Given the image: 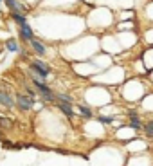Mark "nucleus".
<instances>
[{"instance_id":"1a4fd4ad","label":"nucleus","mask_w":153,"mask_h":166,"mask_svg":"<svg viewBox=\"0 0 153 166\" xmlns=\"http://www.w3.org/2000/svg\"><path fill=\"white\" fill-rule=\"evenodd\" d=\"M13 126V121L9 117H0V128H11Z\"/></svg>"},{"instance_id":"0eeeda50","label":"nucleus","mask_w":153,"mask_h":166,"mask_svg":"<svg viewBox=\"0 0 153 166\" xmlns=\"http://www.w3.org/2000/svg\"><path fill=\"white\" fill-rule=\"evenodd\" d=\"M31 47L34 49V52H36V54H45V47H43V45H41L38 40H34V38L31 40Z\"/></svg>"},{"instance_id":"20e7f679","label":"nucleus","mask_w":153,"mask_h":166,"mask_svg":"<svg viewBox=\"0 0 153 166\" xmlns=\"http://www.w3.org/2000/svg\"><path fill=\"white\" fill-rule=\"evenodd\" d=\"M20 36L23 38V40H27V42H31L32 38H34V34H32V29H31V25L27 24V22L20 25Z\"/></svg>"},{"instance_id":"9b49d317","label":"nucleus","mask_w":153,"mask_h":166,"mask_svg":"<svg viewBox=\"0 0 153 166\" xmlns=\"http://www.w3.org/2000/svg\"><path fill=\"white\" fill-rule=\"evenodd\" d=\"M144 134L150 135V137H153V121H150V123L144 124Z\"/></svg>"},{"instance_id":"f257e3e1","label":"nucleus","mask_w":153,"mask_h":166,"mask_svg":"<svg viewBox=\"0 0 153 166\" xmlns=\"http://www.w3.org/2000/svg\"><path fill=\"white\" fill-rule=\"evenodd\" d=\"M32 83H34V87L40 90L43 101H54V94H52V90L47 87V85H45V83L40 81V80H32Z\"/></svg>"},{"instance_id":"4468645a","label":"nucleus","mask_w":153,"mask_h":166,"mask_svg":"<svg viewBox=\"0 0 153 166\" xmlns=\"http://www.w3.org/2000/svg\"><path fill=\"white\" fill-rule=\"evenodd\" d=\"M13 18H15V20H16V22H18L20 25H22V24H25V18L22 16L20 13H13Z\"/></svg>"},{"instance_id":"423d86ee","label":"nucleus","mask_w":153,"mask_h":166,"mask_svg":"<svg viewBox=\"0 0 153 166\" xmlns=\"http://www.w3.org/2000/svg\"><path fill=\"white\" fill-rule=\"evenodd\" d=\"M0 103L6 105L7 108H11V107H15V99H13L7 92H2V90H0Z\"/></svg>"},{"instance_id":"ddd939ff","label":"nucleus","mask_w":153,"mask_h":166,"mask_svg":"<svg viewBox=\"0 0 153 166\" xmlns=\"http://www.w3.org/2000/svg\"><path fill=\"white\" fill-rule=\"evenodd\" d=\"M79 112H81V116H85V117H92V110L87 108V107H79Z\"/></svg>"},{"instance_id":"9d476101","label":"nucleus","mask_w":153,"mask_h":166,"mask_svg":"<svg viewBox=\"0 0 153 166\" xmlns=\"http://www.w3.org/2000/svg\"><path fill=\"white\" fill-rule=\"evenodd\" d=\"M128 126H132L133 130H139L141 128V121H139V117H130V124Z\"/></svg>"},{"instance_id":"a211bd4d","label":"nucleus","mask_w":153,"mask_h":166,"mask_svg":"<svg viewBox=\"0 0 153 166\" xmlns=\"http://www.w3.org/2000/svg\"><path fill=\"white\" fill-rule=\"evenodd\" d=\"M0 2H2V0H0Z\"/></svg>"},{"instance_id":"2eb2a0df","label":"nucleus","mask_w":153,"mask_h":166,"mask_svg":"<svg viewBox=\"0 0 153 166\" xmlns=\"http://www.w3.org/2000/svg\"><path fill=\"white\" fill-rule=\"evenodd\" d=\"M2 145H4V148H20L18 145H13V143H9V141H4Z\"/></svg>"},{"instance_id":"6e6552de","label":"nucleus","mask_w":153,"mask_h":166,"mask_svg":"<svg viewBox=\"0 0 153 166\" xmlns=\"http://www.w3.org/2000/svg\"><path fill=\"white\" fill-rule=\"evenodd\" d=\"M6 47H7L11 52H18V51H20V47H18V43H16L15 38H9V40L6 42Z\"/></svg>"},{"instance_id":"f8f14e48","label":"nucleus","mask_w":153,"mask_h":166,"mask_svg":"<svg viewBox=\"0 0 153 166\" xmlns=\"http://www.w3.org/2000/svg\"><path fill=\"white\" fill-rule=\"evenodd\" d=\"M58 101H63V103H70L72 105V98H69L67 94H58Z\"/></svg>"},{"instance_id":"f03ea898","label":"nucleus","mask_w":153,"mask_h":166,"mask_svg":"<svg viewBox=\"0 0 153 166\" xmlns=\"http://www.w3.org/2000/svg\"><path fill=\"white\" fill-rule=\"evenodd\" d=\"M31 71H32L34 74H38V76H41V78H45L47 74H51L49 65H47V63H43V62H40V60H34V62H32Z\"/></svg>"},{"instance_id":"dca6fc26","label":"nucleus","mask_w":153,"mask_h":166,"mask_svg":"<svg viewBox=\"0 0 153 166\" xmlns=\"http://www.w3.org/2000/svg\"><path fill=\"white\" fill-rule=\"evenodd\" d=\"M99 121H101V123H112L113 117H112V116H110V117H104V116H101V117H99Z\"/></svg>"},{"instance_id":"39448f33","label":"nucleus","mask_w":153,"mask_h":166,"mask_svg":"<svg viewBox=\"0 0 153 166\" xmlns=\"http://www.w3.org/2000/svg\"><path fill=\"white\" fill-rule=\"evenodd\" d=\"M58 108H60L67 117H74V110H72L70 103H63V101H58Z\"/></svg>"},{"instance_id":"7ed1b4c3","label":"nucleus","mask_w":153,"mask_h":166,"mask_svg":"<svg viewBox=\"0 0 153 166\" xmlns=\"http://www.w3.org/2000/svg\"><path fill=\"white\" fill-rule=\"evenodd\" d=\"M16 105L22 112H29L32 108V99L29 96H23V94H16Z\"/></svg>"},{"instance_id":"f3484780","label":"nucleus","mask_w":153,"mask_h":166,"mask_svg":"<svg viewBox=\"0 0 153 166\" xmlns=\"http://www.w3.org/2000/svg\"><path fill=\"white\" fill-rule=\"evenodd\" d=\"M128 116H130V117H137V112H133V110H130V112H128Z\"/></svg>"}]
</instances>
